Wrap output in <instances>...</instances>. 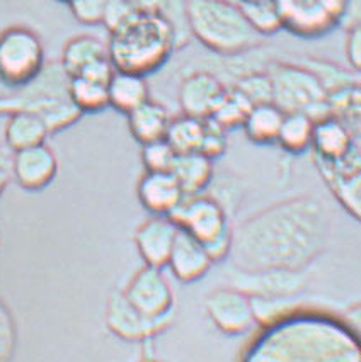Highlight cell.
I'll list each match as a JSON object with an SVG mask.
<instances>
[{"label": "cell", "instance_id": "obj_1", "mask_svg": "<svg viewBox=\"0 0 361 362\" xmlns=\"http://www.w3.org/2000/svg\"><path fill=\"white\" fill-rule=\"evenodd\" d=\"M327 216L312 199H293L263 211L239 231L235 262L247 271H292L307 265L326 240Z\"/></svg>", "mask_w": 361, "mask_h": 362}, {"label": "cell", "instance_id": "obj_2", "mask_svg": "<svg viewBox=\"0 0 361 362\" xmlns=\"http://www.w3.org/2000/svg\"><path fill=\"white\" fill-rule=\"evenodd\" d=\"M242 362H361L360 339L334 315L292 311L266 322Z\"/></svg>", "mask_w": 361, "mask_h": 362}, {"label": "cell", "instance_id": "obj_3", "mask_svg": "<svg viewBox=\"0 0 361 362\" xmlns=\"http://www.w3.org/2000/svg\"><path fill=\"white\" fill-rule=\"evenodd\" d=\"M178 45V31L166 12H133L109 33L108 57L118 71L142 77L155 74L171 60Z\"/></svg>", "mask_w": 361, "mask_h": 362}, {"label": "cell", "instance_id": "obj_4", "mask_svg": "<svg viewBox=\"0 0 361 362\" xmlns=\"http://www.w3.org/2000/svg\"><path fill=\"white\" fill-rule=\"evenodd\" d=\"M186 23L193 36L218 57L251 52L263 40L247 23L235 0H186Z\"/></svg>", "mask_w": 361, "mask_h": 362}, {"label": "cell", "instance_id": "obj_5", "mask_svg": "<svg viewBox=\"0 0 361 362\" xmlns=\"http://www.w3.org/2000/svg\"><path fill=\"white\" fill-rule=\"evenodd\" d=\"M69 80L60 62L45 63L43 70L21 87L18 94L0 98V116L28 111L43 119L50 134L69 128L82 117V112L70 100Z\"/></svg>", "mask_w": 361, "mask_h": 362}, {"label": "cell", "instance_id": "obj_6", "mask_svg": "<svg viewBox=\"0 0 361 362\" xmlns=\"http://www.w3.org/2000/svg\"><path fill=\"white\" fill-rule=\"evenodd\" d=\"M283 31L302 37L319 40L334 29L360 26L361 0H275Z\"/></svg>", "mask_w": 361, "mask_h": 362}, {"label": "cell", "instance_id": "obj_7", "mask_svg": "<svg viewBox=\"0 0 361 362\" xmlns=\"http://www.w3.org/2000/svg\"><path fill=\"white\" fill-rule=\"evenodd\" d=\"M273 104L287 112H304L314 121L329 116L326 90L319 78L298 62H270Z\"/></svg>", "mask_w": 361, "mask_h": 362}, {"label": "cell", "instance_id": "obj_8", "mask_svg": "<svg viewBox=\"0 0 361 362\" xmlns=\"http://www.w3.org/2000/svg\"><path fill=\"white\" fill-rule=\"evenodd\" d=\"M45 45L35 29L11 26L0 31V82L21 88L43 70Z\"/></svg>", "mask_w": 361, "mask_h": 362}, {"label": "cell", "instance_id": "obj_9", "mask_svg": "<svg viewBox=\"0 0 361 362\" xmlns=\"http://www.w3.org/2000/svg\"><path fill=\"white\" fill-rule=\"evenodd\" d=\"M169 218L180 230L203 243V247L232 231L220 203L201 194L184 196Z\"/></svg>", "mask_w": 361, "mask_h": 362}, {"label": "cell", "instance_id": "obj_10", "mask_svg": "<svg viewBox=\"0 0 361 362\" xmlns=\"http://www.w3.org/2000/svg\"><path fill=\"white\" fill-rule=\"evenodd\" d=\"M123 296L138 313L149 318H169L174 303L172 289L161 269L149 265L132 277Z\"/></svg>", "mask_w": 361, "mask_h": 362}, {"label": "cell", "instance_id": "obj_11", "mask_svg": "<svg viewBox=\"0 0 361 362\" xmlns=\"http://www.w3.org/2000/svg\"><path fill=\"white\" fill-rule=\"evenodd\" d=\"M224 80L210 70H195L179 83V104L183 115L207 119L212 117L227 94Z\"/></svg>", "mask_w": 361, "mask_h": 362}, {"label": "cell", "instance_id": "obj_12", "mask_svg": "<svg viewBox=\"0 0 361 362\" xmlns=\"http://www.w3.org/2000/svg\"><path fill=\"white\" fill-rule=\"evenodd\" d=\"M207 313L224 334L241 335L253 327L254 303L239 289H217L207 298Z\"/></svg>", "mask_w": 361, "mask_h": 362}, {"label": "cell", "instance_id": "obj_13", "mask_svg": "<svg viewBox=\"0 0 361 362\" xmlns=\"http://www.w3.org/2000/svg\"><path fill=\"white\" fill-rule=\"evenodd\" d=\"M58 172V160L46 143L14 151L11 158V175L26 191H41L53 182Z\"/></svg>", "mask_w": 361, "mask_h": 362}, {"label": "cell", "instance_id": "obj_14", "mask_svg": "<svg viewBox=\"0 0 361 362\" xmlns=\"http://www.w3.org/2000/svg\"><path fill=\"white\" fill-rule=\"evenodd\" d=\"M106 323L109 330L121 339L142 340L164 330V327L169 323V318L144 317L125 300L123 293H116L108 303Z\"/></svg>", "mask_w": 361, "mask_h": 362}, {"label": "cell", "instance_id": "obj_15", "mask_svg": "<svg viewBox=\"0 0 361 362\" xmlns=\"http://www.w3.org/2000/svg\"><path fill=\"white\" fill-rule=\"evenodd\" d=\"M178 231L179 226L169 216H154L140 225L135 233V243L149 267H166Z\"/></svg>", "mask_w": 361, "mask_h": 362}, {"label": "cell", "instance_id": "obj_16", "mask_svg": "<svg viewBox=\"0 0 361 362\" xmlns=\"http://www.w3.org/2000/svg\"><path fill=\"white\" fill-rule=\"evenodd\" d=\"M212 264L203 243L191 237L188 231L179 228L169 260H167V267H171L172 274L178 277L180 283H196L207 274Z\"/></svg>", "mask_w": 361, "mask_h": 362}, {"label": "cell", "instance_id": "obj_17", "mask_svg": "<svg viewBox=\"0 0 361 362\" xmlns=\"http://www.w3.org/2000/svg\"><path fill=\"white\" fill-rule=\"evenodd\" d=\"M184 192L171 172H145L138 182V199L154 216H169Z\"/></svg>", "mask_w": 361, "mask_h": 362}, {"label": "cell", "instance_id": "obj_18", "mask_svg": "<svg viewBox=\"0 0 361 362\" xmlns=\"http://www.w3.org/2000/svg\"><path fill=\"white\" fill-rule=\"evenodd\" d=\"M171 174L178 180L184 196L201 194L213 179V160L200 151L176 155Z\"/></svg>", "mask_w": 361, "mask_h": 362}, {"label": "cell", "instance_id": "obj_19", "mask_svg": "<svg viewBox=\"0 0 361 362\" xmlns=\"http://www.w3.org/2000/svg\"><path fill=\"white\" fill-rule=\"evenodd\" d=\"M128 117V128L132 136L140 143L147 145L166 136L167 126H169V112L162 104L155 100H145L142 106L133 109Z\"/></svg>", "mask_w": 361, "mask_h": 362}, {"label": "cell", "instance_id": "obj_20", "mask_svg": "<svg viewBox=\"0 0 361 362\" xmlns=\"http://www.w3.org/2000/svg\"><path fill=\"white\" fill-rule=\"evenodd\" d=\"M48 134V128L41 117L28 111H16L7 117L4 140H6L7 148L14 153V151L41 145L46 141Z\"/></svg>", "mask_w": 361, "mask_h": 362}, {"label": "cell", "instance_id": "obj_21", "mask_svg": "<svg viewBox=\"0 0 361 362\" xmlns=\"http://www.w3.org/2000/svg\"><path fill=\"white\" fill-rule=\"evenodd\" d=\"M149 83L145 77L128 71H115L113 78L108 83L109 106L118 112L130 115L133 109L149 100Z\"/></svg>", "mask_w": 361, "mask_h": 362}, {"label": "cell", "instance_id": "obj_22", "mask_svg": "<svg viewBox=\"0 0 361 362\" xmlns=\"http://www.w3.org/2000/svg\"><path fill=\"white\" fill-rule=\"evenodd\" d=\"M108 57L106 43L91 35H81L69 40L60 57V65L69 77H77L89 63Z\"/></svg>", "mask_w": 361, "mask_h": 362}, {"label": "cell", "instance_id": "obj_23", "mask_svg": "<svg viewBox=\"0 0 361 362\" xmlns=\"http://www.w3.org/2000/svg\"><path fill=\"white\" fill-rule=\"evenodd\" d=\"M285 112L273 103L258 104L247 115L244 124L246 136L256 145H273L278 140L280 126Z\"/></svg>", "mask_w": 361, "mask_h": 362}, {"label": "cell", "instance_id": "obj_24", "mask_svg": "<svg viewBox=\"0 0 361 362\" xmlns=\"http://www.w3.org/2000/svg\"><path fill=\"white\" fill-rule=\"evenodd\" d=\"M316 121L304 112H287L281 121L276 143L292 155H300L310 148Z\"/></svg>", "mask_w": 361, "mask_h": 362}, {"label": "cell", "instance_id": "obj_25", "mask_svg": "<svg viewBox=\"0 0 361 362\" xmlns=\"http://www.w3.org/2000/svg\"><path fill=\"white\" fill-rule=\"evenodd\" d=\"M203 134L205 119L183 115L169 121L164 140L169 143L176 155L191 153V151H200Z\"/></svg>", "mask_w": 361, "mask_h": 362}, {"label": "cell", "instance_id": "obj_26", "mask_svg": "<svg viewBox=\"0 0 361 362\" xmlns=\"http://www.w3.org/2000/svg\"><path fill=\"white\" fill-rule=\"evenodd\" d=\"M69 95L74 106L86 115V112H99L109 107L108 86L92 82L84 77H70L69 80Z\"/></svg>", "mask_w": 361, "mask_h": 362}, {"label": "cell", "instance_id": "obj_27", "mask_svg": "<svg viewBox=\"0 0 361 362\" xmlns=\"http://www.w3.org/2000/svg\"><path fill=\"white\" fill-rule=\"evenodd\" d=\"M298 63L304 65L305 69H309L314 75H316L319 82H321L322 87H324L326 94L338 90V88L360 83L358 71H348L346 69H343V66L326 60V58L307 57Z\"/></svg>", "mask_w": 361, "mask_h": 362}, {"label": "cell", "instance_id": "obj_28", "mask_svg": "<svg viewBox=\"0 0 361 362\" xmlns=\"http://www.w3.org/2000/svg\"><path fill=\"white\" fill-rule=\"evenodd\" d=\"M242 12H244L247 23L254 29L261 37H268L276 35V33L283 31V24L278 7H276L275 0H261V2H249V4H239Z\"/></svg>", "mask_w": 361, "mask_h": 362}, {"label": "cell", "instance_id": "obj_29", "mask_svg": "<svg viewBox=\"0 0 361 362\" xmlns=\"http://www.w3.org/2000/svg\"><path fill=\"white\" fill-rule=\"evenodd\" d=\"M251 109H253V104L237 88L230 87L227 88L225 98L220 103V106L217 107V111L213 112L212 119L217 121L225 132L234 128H242Z\"/></svg>", "mask_w": 361, "mask_h": 362}, {"label": "cell", "instance_id": "obj_30", "mask_svg": "<svg viewBox=\"0 0 361 362\" xmlns=\"http://www.w3.org/2000/svg\"><path fill=\"white\" fill-rule=\"evenodd\" d=\"M232 87L237 88L253 106L273 103L271 78L266 70L249 71V74L242 75V77L235 80Z\"/></svg>", "mask_w": 361, "mask_h": 362}, {"label": "cell", "instance_id": "obj_31", "mask_svg": "<svg viewBox=\"0 0 361 362\" xmlns=\"http://www.w3.org/2000/svg\"><path fill=\"white\" fill-rule=\"evenodd\" d=\"M174 158L176 151L164 138L142 145V162H144L147 172H169Z\"/></svg>", "mask_w": 361, "mask_h": 362}, {"label": "cell", "instance_id": "obj_32", "mask_svg": "<svg viewBox=\"0 0 361 362\" xmlns=\"http://www.w3.org/2000/svg\"><path fill=\"white\" fill-rule=\"evenodd\" d=\"M227 150V132L222 128L217 121H213L212 117L205 119V134L203 141H201L200 153H203L205 157L210 160L220 158Z\"/></svg>", "mask_w": 361, "mask_h": 362}, {"label": "cell", "instance_id": "obj_33", "mask_svg": "<svg viewBox=\"0 0 361 362\" xmlns=\"http://www.w3.org/2000/svg\"><path fill=\"white\" fill-rule=\"evenodd\" d=\"M69 7L79 23L86 26H96L103 23L106 0H72Z\"/></svg>", "mask_w": 361, "mask_h": 362}, {"label": "cell", "instance_id": "obj_34", "mask_svg": "<svg viewBox=\"0 0 361 362\" xmlns=\"http://www.w3.org/2000/svg\"><path fill=\"white\" fill-rule=\"evenodd\" d=\"M16 347V327L9 310L0 303V362H9Z\"/></svg>", "mask_w": 361, "mask_h": 362}, {"label": "cell", "instance_id": "obj_35", "mask_svg": "<svg viewBox=\"0 0 361 362\" xmlns=\"http://www.w3.org/2000/svg\"><path fill=\"white\" fill-rule=\"evenodd\" d=\"M132 6L128 4V0H106V7H104V16H103V26L108 29L109 33L115 31V29L123 24L130 16L133 14Z\"/></svg>", "mask_w": 361, "mask_h": 362}, {"label": "cell", "instance_id": "obj_36", "mask_svg": "<svg viewBox=\"0 0 361 362\" xmlns=\"http://www.w3.org/2000/svg\"><path fill=\"white\" fill-rule=\"evenodd\" d=\"M115 65H113L111 60H109V57H103V58H98V60H94L92 63L84 69L81 74L77 75V77H84L87 80H92V82H98V83H103V86H108L109 80L113 78V75H115Z\"/></svg>", "mask_w": 361, "mask_h": 362}, {"label": "cell", "instance_id": "obj_37", "mask_svg": "<svg viewBox=\"0 0 361 362\" xmlns=\"http://www.w3.org/2000/svg\"><path fill=\"white\" fill-rule=\"evenodd\" d=\"M348 63L353 71L361 70V26L346 29V43H344Z\"/></svg>", "mask_w": 361, "mask_h": 362}, {"label": "cell", "instance_id": "obj_38", "mask_svg": "<svg viewBox=\"0 0 361 362\" xmlns=\"http://www.w3.org/2000/svg\"><path fill=\"white\" fill-rule=\"evenodd\" d=\"M132 9L135 12H145V14H152V12H164L166 11L169 0H128Z\"/></svg>", "mask_w": 361, "mask_h": 362}, {"label": "cell", "instance_id": "obj_39", "mask_svg": "<svg viewBox=\"0 0 361 362\" xmlns=\"http://www.w3.org/2000/svg\"><path fill=\"white\" fill-rule=\"evenodd\" d=\"M11 158L12 155L6 153V150L0 148V196H2V192L6 191L7 184H9L11 180Z\"/></svg>", "mask_w": 361, "mask_h": 362}, {"label": "cell", "instance_id": "obj_40", "mask_svg": "<svg viewBox=\"0 0 361 362\" xmlns=\"http://www.w3.org/2000/svg\"><path fill=\"white\" fill-rule=\"evenodd\" d=\"M237 4H249V2H261V0H235Z\"/></svg>", "mask_w": 361, "mask_h": 362}, {"label": "cell", "instance_id": "obj_41", "mask_svg": "<svg viewBox=\"0 0 361 362\" xmlns=\"http://www.w3.org/2000/svg\"><path fill=\"white\" fill-rule=\"evenodd\" d=\"M58 2H64V4H70V2H72V0H58Z\"/></svg>", "mask_w": 361, "mask_h": 362}, {"label": "cell", "instance_id": "obj_42", "mask_svg": "<svg viewBox=\"0 0 361 362\" xmlns=\"http://www.w3.org/2000/svg\"><path fill=\"white\" fill-rule=\"evenodd\" d=\"M147 362H157V361H147Z\"/></svg>", "mask_w": 361, "mask_h": 362}]
</instances>
